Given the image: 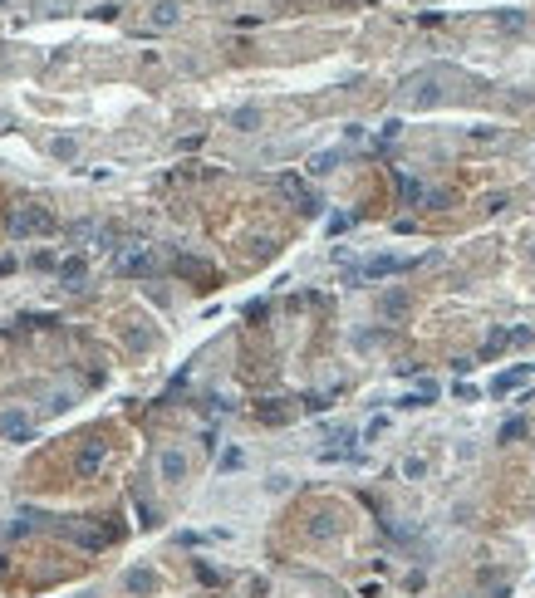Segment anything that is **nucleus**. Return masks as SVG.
<instances>
[{
	"instance_id": "1",
	"label": "nucleus",
	"mask_w": 535,
	"mask_h": 598,
	"mask_svg": "<svg viewBox=\"0 0 535 598\" xmlns=\"http://www.w3.org/2000/svg\"><path fill=\"white\" fill-rule=\"evenodd\" d=\"M418 260H408V255H373V260H363L359 270H349L344 280L349 285H363V280H388V275H403V270H413Z\"/></svg>"
},
{
	"instance_id": "2",
	"label": "nucleus",
	"mask_w": 535,
	"mask_h": 598,
	"mask_svg": "<svg viewBox=\"0 0 535 598\" xmlns=\"http://www.w3.org/2000/svg\"><path fill=\"white\" fill-rule=\"evenodd\" d=\"M54 231V216H49V206H20L15 216H10V236L15 240H30V236H49Z\"/></svg>"
},
{
	"instance_id": "3",
	"label": "nucleus",
	"mask_w": 535,
	"mask_h": 598,
	"mask_svg": "<svg viewBox=\"0 0 535 598\" xmlns=\"http://www.w3.org/2000/svg\"><path fill=\"white\" fill-rule=\"evenodd\" d=\"M118 275H157V255L152 250H128V255H118Z\"/></svg>"
},
{
	"instance_id": "4",
	"label": "nucleus",
	"mask_w": 535,
	"mask_h": 598,
	"mask_svg": "<svg viewBox=\"0 0 535 598\" xmlns=\"http://www.w3.org/2000/svg\"><path fill=\"white\" fill-rule=\"evenodd\" d=\"M0 432H5L10 441H30V432H35V427H30V417H25V412H0Z\"/></svg>"
},
{
	"instance_id": "5",
	"label": "nucleus",
	"mask_w": 535,
	"mask_h": 598,
	"mask_svg": "<svg viewBox=\"0 0 535 598\" xmlns=\"http://www.w3.org/2000/svg\"><path fill=\"white\" fill-rule=\"evenodd\" d=\"M172 270H177V275H187V280H212V265H207V260H197V255H177V260H172Z\"/></svg>"
},
{
	"instance_id": "6",
	"label": "nucleus",
	"mask_w": 535,
	"mask_h": 598,
	"mask_svg": "<svg viewBox=\"0 0 535 598\" xmlns=\"http://www.w3.org/2000/svg\"><path fill=\"white\" fill-rule=\"evenodd\" d=\"M157 471H162V481H182V476H187V456H182V451H162Z\"/></svg>"
},
{
	"instance_id": "7",
	"label": "nucleus",
	"mask_w": 535,
	"mask_h": 598,
	"mask_svg": "<svg viewBox=\"0 0 535 598\" xmlns=\"http://www.w3.org/2000/svg\"><path fill=\"white\" fill-rule=\"evenodd\" d=\"M177 20H182V5H177V0H157L152 25H177Z\"/></svg>"
},
{
	"instance_id": "8",
	"label": "nucleus",
	"mask_w": 535,
	"mask_h": 598,
	"mask_svg": "<svg viewBox=\"0 0 535 598\" xmlns=\"http://www.w3.org/2000/svg\"><path fill=\"white\" fill-rule=\"evenodd\" d=\"M491 20H496L501 30H511V35L526 30V10H491Z\"/></svg>"
},
{
	"instance_id": "9",
	"label": "nucleus",
	"mask_w": 535,
	"mask_h": 598,
	"mask_svg": "<svg viewBox=\"0 0 535 598\" xmlns=\"http://www.w3.org/2000/svg\"><path fill=\"white\" fill-rule=\"evenodd\" d=\"M280 187H285V197H295V201H300V206H305V211H315V206H320V201H315V197H310V192H305V182H295V177H285Z\"/></svg>"
},
{
	"instance_id": "10",
	"label": "nucleus",
	"mask_w": 535,
	"mask_h": 598,
	"mask_svg": "<svg viewBox=\"0 0 535 598\" xmlns=\"http://www.w3.org/2000/svg\"><path fill=\"white\" fill-rule=\"evenodd\" d=\"M84 270H89V265L74 255V260H64V265H59V280H64V285H79V280H84Z\"/></svg>"
},
{
	"instance_id": "11",
	"label": "nucleus",
	"mask_w": 535,
	"mask_h": 598,
	"mask_svg": "<svg viewBox=\"0 0 535 598\" xmlns=\"http://www.w3.org/2000/svg\"><path fill=\"white\" fill-rule=\"evenodd\" d=\"M99 466H104V446H99V441H94V446H89V451H84V456H79V471H84V476H94V471H99Z\"/></svg>"
},
{
	"instance_id": "12",
	"label": "nucleus",
	"mask_w": 535,
	"mask_h": 598,
	"mask_svg": "<svg viewBox=\"0 0 535 598\" xmlns=\"http://www.w3.org/2000/svg\"><path fill=\"white\" fill-rule=\"evenodd\" d=\"M339 157H344V152H320V157L310 162V172H315V177H324V172H334V167H339Z\"/></svg>"
},
{
	"instance_id": "13",
	"label": "nucleus",
	"mask_w": 535,
	"mask_h": 598,
	"mask_svg": "<svg viewBox=\"0 0 535 598\" xmlns=\"http://www.w3.org/2000/svg\"><path fill=\"white\" fill-rule=\"evenodd\" d=\"M521 378H526V373H521V368H511V373H501V378H496V383H491V393H496V398H501V393H511V388H516V383H521Z\"/></svg>"
},
{
	"instance_id": "14",
	"label": "nucleus",
	"mask_w": 535,
	"mask_h": 598,
	"mask_svg": "<svg viewBox=\"0 0 535 598\" xmlns=\"http://www.w3.org/2000/svg\"><path fill=\"white\" fill-rule=\"evenodd\" d=\"M403 309H408V295H403V290L383 295V314H403Z\"/></svg>"
},
{
	"instance_id": "15",
	"label": "nucleus",
	"mask_w": 535,
	"mask_h": 598,
	"mask_svg": "<svg viewBox=\"0 0 535 598\" xmlns=\"http://www.w3.org/2000/svg\"><path fill=\"white\" fill-rule=\"evenodd\" d=\"M398 192H403V201H423V187L413 177H398Z\"/></svg>"
},
{
	"instance_id": "16",
	"label": "nucleus",
	"mask_w": 535,
	"mask_h": 598,
	"mask_svg": "<svg viewBox=\"0 0 535 598\" xmlns=\"http://www.w3.org/2000/svg\"><path fill=\"white\" fill-rule=\"evenodd\" d=\"M128 589H152V574H148V569H133V574H128Z\"/></svg>"
},
{
	"instance_id": "17",
	"label": "nucleus",
	"mask_w": 535,
	"mask_h": 598,
	"mask_svg": "<svg viewBox=\"0 0 535 598\" xmlns=\"http://www.w3.org/2000/svg\"><path fill=\"white\" fill-rule=\"evenodd\" d=\"M256 123H260L256 108H241V113H236V128H256Z\"/></svg>"
},
{
	"instance_id": "18",
	"label": "nucleus",
	"mask_w": 535,
	"mask_h": 598,
	"mask_svg": "<svg viewBox=\"0 0 535 598\" xmlns=\"http://www.w3.org/2000/svg\"><path fill=\"white\" fill-rule=\"evenodd\" d=\"M54 157H74V138H54Z\"/></svg>"
},
{
	"instance_id": "19",
	"label": "nucleus",
	"mask_w": 535,
	"mask_h": 598,
	"mask_svg": "<svg viewBox=\"0 0 535 598\" xmlns=\"http://www.w3.org/2000/svg\"><path fill=\"white\" fill-rule=\"evenodd\" d=\"M0 128H5V123H0Z\"/></svg>"
}]
</instances>
